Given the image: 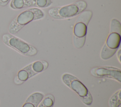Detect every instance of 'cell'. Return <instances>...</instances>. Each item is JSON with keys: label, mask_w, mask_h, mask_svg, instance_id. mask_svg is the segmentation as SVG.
Instances as JSON below:
<instances>
[{"label": "cell", "mask_w": 121, "mask_h": 107, "mask_svg": "<svg viewBox=\"0 0 121 107\" xmlns=\"http://www.w3.org/2000/svg\"><path fill=\"white\" fill-rule=\"evenodd\" d=\"M43 16V12L39 8H31L26 9L12 21L9 26V31L11 34L17 33L29 23L41 19Z\"/></svg>", "instance_id": "obj_1"}, {"label": "cell", "mask_w": 121, "mask_h": 107, "mask_svg": "<svg viewBox=\"0 0 121 107\" xmlns=\"http://www.w3.org/2000/svg\"><path fill=\"white\" fill-rule=\"evenodd\" d=\"M86 7L87 4L85 1L80 0L69 5L50 8L48 14L55 19L68 18L81 13Z\"/></svg>", "instance_id": "obj_2"}, {"label": "cell", "mask_w": 121, "mask_h": 107, "mask_svg": "<svg viewBox=\"0 0 121 107\" xmlns=\"http://www.w3.org/2000/svg\"><path fill=\"white\" fill-rule=\"evenodd\" d=\"M63 82L71 90L75 92L81 100L86 105H90L92 102V97L86 87L75 76L69 74H65L62 76Z\"/></svg>", "instance_id": "obj_3"}, {"label": "cell", "mask_w": 121, "mask_h": 107, "mask_svg": "<svg viewBox=\"0 0 121 107\" xmlns=\"http://www.w3.org/2000/svg\"><path fill=\"white\" fill-rule=\"evenodd\" d=\"M2 38L5 44L24 55L33 56L37 54V51L34 47L10 34H3Z\"/></svg>", "instance_id": "obj_4"}, {"label": "cell", "mask_w": 121, "mask_h": 107, "mask_svg": "<svg viewBox=\"0 0 121 107\" xmlns=\"http://www.w3.org/2000/svg\"><path fill=\"white\" fill-rule=\"evenodd\" d=\"M92 16L90 11L82 12L78 17L74 27V36L78 38L86 37L87 32V25Z\"/></svg>", "instance_id": "obj_5"}, {"label": "cell", "mask_w": 121, "mask_h": 107, "mask_svg": "<svg viewBox=\"0 0 121 107\" xmlns=\"http://www.w3.org/2000/svg\"><path fill=\"white\" fill-rule=\"evenodd\" d=\"M91 74L96 77H107L114 78L119 82L121 81V70L109 67L95 68L91 71Z\"/></svg>", "instance_id": "obj_6"}, {"label": "cell", "mask_w": 121, "mask_h": 107, "mask_svg": "<svg viewBox=\"0 0 121 107\" xmlns=\"http://www.w3.org/2000/svg\"><path fill=\"white\" fill-rule=\"evenodd\" d=\"M51 3V0H12L10 6L13 9H20L32 6L45 8L49 6Z\"/></svg>", "instance_id": "obj_7"}, {"label": "cell", "mask_w": 121, "mask_h": 107, "mask_svg": "<svg viewBox=\"0 0 121 107\" xmlns=\"http://www.w3.org/2000/svg\"><path fill=\"white\" fill-rule=\"evenodd\" d=\"M121 41V34L116 32H110L105 45L111 49L117 50L120 45Z\"/></svg>", "instance_id": "obj_8"}, {"label": "cell", "mask_w": 121, "mask_h": 107, "mask_svg": "<svg viewBox=\"0 0 121 107\" xmlns=\"http://www.w3.org/2000/svg\"><path fill=\"white\" fill-rule=\"evenodd\" d=\"M43 98V94L39 92L34 93L28 98L22 107H37Z\"/></svg>", "instance_id": "obj_9"}, {"label": "cell", "mask_w": 121, "mask_h": 107, "mask_svg": "<svg viewBox=\"0 0 121 107\" xmlns=\"http://www.w3.org/2000/svg\"><path fill=\"white\" fill-rule=\"evenodd\" d=\"M121 90L116 92L110 98L109 102V107H118L121 103Z\"/></svg>", "instance_id": "obj_10"}, {"label": "cell", "mask_w": 121, "mask_h": 107, "mask_svg": "<svg viewBox=\"0 0 121 107\" xmlns=\"http://www.w3.org/2000/svg\"><path fill=\"white\" fill-rule=\"evenodd\" d=\"M117 50V49H111L104 45L101 51V57L104 60H107L112 57Z\"/></svg>", "instance_id": "obj_11"}, {"label": "cell", "mask_w": 121, "mask_h": 107, "mask_svg": "<svg viewBox=\"0 0 121 107\" xmlns=\"http://www.w3.org/2000/svg\"><path fill=\"white\" fill-rule=\"evenodd\" d=\"M110 32H116L120 34L121 33V24L116 19H113L111 21Z\"/></svg>", "instance_id": "obj_12"}, {"label": "cell", "mask_w": 121, "mask_h": 107, "mask_svg": "<svg viewBox=\"0 0 121 107\" xmlns=\"http://www.w3.org/2000/svg\"><path fill=\"white\" fill-rule=\"evenodd\" d=\"M86 37L83 38H78L74 36L73 43L74 46L77 48H80L83 46L85 42Z\"/></svg>", "instance_id": "obj_13"}, {"label": "cell", "mask_w": 121, "mask_h": 107, "mask_svg": "<svg viewBox=\"0 0 121 107\" xmlns=\"http://www.w3.org/2000/svg\"><path fill=\"white\" fill-rule=\"evenodd\" d=\"M53 99L49 96H47L43 100V102L41 103L39 107H52L53 106Z\"/></svg>", "instance_id": "obj_14"}, {"label": "cell", "mask_w": 121, "mask_h": 107, "mask_svg": "<svg viewBox=\"0 0 121 107\" xmlns=\"http://www.w3.org/2000/svg\"><path fill=\"white\" fill-rule=\"evenodd\" d=\"M9 0H0V5L4 7L6 6L9 2Z\"/></svg>", "instance_id": "obj_15"}, {"label": "cell", "mask_w": 121, "mask_h": 107, "mask_svg": "<svg viewBox=\"0 0 121 107\" xmlns=\"http://www.w3.org/2000/svg\"><path fill=\"white\" fill-rule=\"evenodd\" d=\"M120 55H121V50H120L118 52V57H119V59L120 61Z\"/></svg>", "instance_id": "obj_16"}]
</instances>
